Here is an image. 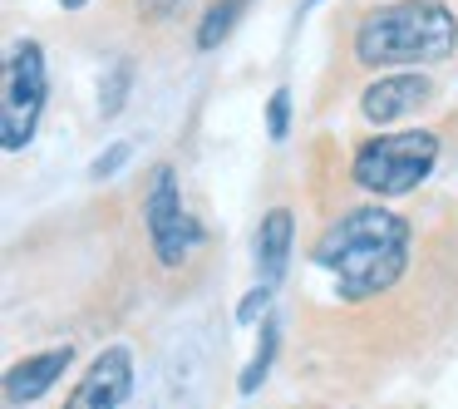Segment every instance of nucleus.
Here are the masks:
<instances>
[{
	"label": "nucleus",
	"mask_w": 458,
	"mask_h": 409,
	"mask_svg": "<svg viewBox=\"0 0 458 409\" xmlns=\"http://www.w3.org/2000/svg\"><path fill=\"white\" fill-rule=\"evenodd\" d=\"M438 163V133L409 129V133H379V139L360 143L350 178L375 198H404L434 173Z\"/></svg>",
	"instance_id": "nucleus-3"
},
{
	"label": "nucleus",
	"mask_w": 458,
	"mask_h": 409,
	"mask_svg": "<svg viewBox=\"0 0 458 409\" xmlns=\"http://www.w3.org/2000/svg\"><path fill=\"white\" fill-rule=\"evenodd\" d=\"M129 158H133V143H109V149L89 163V178H114V173H119Z\"/></svg>",
	"instance_id": "nucleus-15"
},
{
	"label": "nucleus",
	"mask_w": 458,
	"mask_h": 409,
	"mask_svg": "<svg viewBox=\"0 0 458 409\" xmlns=\"http://www.w3.org/2000/svg\"><path fill=\"white\" fill-rule=\"evenodd\" d=\"M306 5H320V0H306Z\"/></svg>",
	"instance_id": "nucleus-18"
},
{
	"label": "nucleus",
	"mask_w": 458,
	"mask_h": 409,
	"mask_svg": "<svg viewBox=\"0 0 458 409\" xmlns=\"http://www.w3.org/2000/svg\"><path fill=\"white\" fill-rule=\"evenodd\" d=\"M291 133V89H271L267 99V139L281 143Z\"/></svg>",
	"instance_id": "nucleus-13"
},
{
	"label": "nucleus",
	"mask_w": 458,
	"mask_h": 409,
	"mask_svg": "<svg viewBox=\"0 0 458 409\" xmlns=\"http://www.w3.org/2000/svg\"><path fill=\"white\" fill-rule=\"evenodd\" d=\"M247 5L251 0H217V5H208V15H202V25H198V50L202 55L217 50V45L237 30V21L247 15Z\"/></svg>",
	"instance_id": "nucleus-11"
},
{
	"label": "nucleus",
	"mask_w": 458,
	"mask_h": 409,
	"mask_svg": "<svg viewBox=\"0 0 458 409\" xmlns=\"http://www.w3.org/2000/svg\"><path fill=\"white\" fill-rule=\"evenodd\" d=\"M45 99H50V70H45L40 40H15L0 70V149L21 153L40 129Z\"/></svg>",
	"instance_id": "nucleus-4"
},
{
	"label": "nucleus",
	"mask_w": 458,
	"mask_h": 409,
	"mask_svg": "<svg viewBox=\"0 0 458 409\" xmlns=\"http://www.w3.org/2000/svg\"><path fill=\"white\" fill-rule=\"evenodd\" d=\"M291 242H296V217H291V208H271L257 227V281L281 286V277H286V267H291Z\"/></svg>",
	"instance_id": "nucleus-9"
},
{
	"label": "nucleus",
	"mask_w": 458,
	"mask_h": 409,
	"mask_svg": "<svg viewBox=\"0 0 458 409\" xmlns=\"http://www.w3.org/2000/svg\"><path fill=\"white\" fill-rule=\"evenodd\" d=\"M70 360H74V345L64 340V345L40 350V355H30V360H21V365H11V370H5V379H0V395H5V405L21 409V405H35V399H45L55 379L70 370Z\"/></svg>",
	"instance_id": "nucleus-8"
},
{
	"label": "nucleus",
	"mask_w": 458,
	"mask_h": 409,
	"mask_svg": "<svg viewBox=\"0 0 458 409\" xmlns=\"http://www.w3.org/2000/svg\"><path fill=\"white\" fill-rule=\"evenodd\" d=\"M310 261L335 277L345 301H369L389 291L409 267V222L399 212L365 202L330 222L310 247Z\"/></svg>",
	"instance_id": "nucleus-1"
},
{
	"label": "nucleus",
	"mask_w": 458,
	"mask_h": 409,
	"mask_svg": "<svg viewBox=\"0 0 458 409\" xmlns=\"http://www.w3.org/2000/svg\"><path fill=\"white\" fill-rule=\"evenodd\" d=\"M143 227H148V242L163 267H182L192 257V247L202 242L198 217L182 208V188H178V168L173 163L153 168V183L143 192Z\"/></svg>",
	"instance_id": "nucleus-5"
},
{
	"label": "nucleus",
	"mask_w": 458,
	"mask_h": 409,
	"mask_svg": "<svg viewBox=\"0 0 458 409\" xmlns=\"http://www.w3.org/2000/svg\"><path fill=\"white\" fill-rule=\"evenodd\" d=\"M64 11H84V5H89V0H60Z\"/></svg>",
	"instance_id": "nucleus-17"
},
{
	"label": "nucleus",
	"mask_w": 458,
	"mask_h": 409,
	"mask_svg": "<svg viewBox=\"0 0 458 409\" xmlns=\"http://www.w3.org/2000/svg\"><path fill=\"white\" fill-rule=\"evenodd\" d=\"M276 345H281V320H276V316H261L257 355L247 360V370H242V379H237L242 395H257V389H261V379L271 375V360H276Z\"/></svg>",
	"instance_id": "nucleus-10"
},
{
	"label": "nucleus",
	"mask_w": 458,
	"mask_h": 409,
	"mask_svg": "<svg viewBox=\"0 0 458 409\" xmlns=\"http://www.w3.org/2000/svg\"><path fill=\"white\" fill-rule=\"evenodd\" d=\"M271 296H276V286H271V281H257V286L242 296V306H237V320H242V326H251L257 316H267V311H271Z\"/></svg>",
	"instance_id": "nucleus-14"
},
{
	"label": "nucleus",
	"mask_w": 458,
	"mask_h": 409,
	"mask_svg": "<svg viewBox=\"0 0 458 409\" xmlns=\"http://www.w3.org/2000/svg\"><path fill=\"white\" fill-rule=\"evenodd\" d=\"M133 399V350L129 345H109L94 355V365L84 370V379L70 389V405H89V409H119Z\"/></svg>",
	"instance_id": "nucleus-6"
},
{
	"label": "nucleus",
	"mask_w": 458,
	"mask_h": 409,
	"mask_svg": "<svg viewBox=\"0 0 458 409\" xmlns=\"http://www.w3.org/2000/svg\"><path fill=\"white\" fill-rule=\"evenodd\" d=\"M458 50V15L444 0H394L355 25V60L365 70L444 64Z\"/></svg>",
	"instance_id": "nucleus-2"
},
{
	"label": "nucleus",
	"mask_w": 458,
	"mask_h": 409,
	"mask_svg": "<svg viewBox=\"0 0 458 409\" xmlns=\"http://www.w3.org/2000/svg\"><path fill=\"white\" fill-rule=\"evenodd\" d=\"M182 11H188V0H139V15L153 25L173 21V15H182Z\"/></svg>",
	"instance_id": "nucleus-16"
},
{
	"label": "nucleus",
	"mask_w": 458,
	"mask_h": 409,
	"mask_svg": "<svg viewBox=\"0 0 458 409\" xmlns=\"http://www.w3.org/2000/svg\"><path fill=\"white\" fill-rule=\"evenodd\" d=\"M434 94V84L424 80V74H414V70H389V74H379L375 84H369L365 94H360V114H365L369 124H394V119H404V114H414L419 104Z\"/></svg>",
	"instance_id": "nucleus-7"
},
{
	"label": "nucleus",
	"mask_w": 458,
	"mask_h": 409,
	"mask_svg": "<svg viewBox=\"0 0 458 409\" xmlns=\"http://www.w3.org/2000/svg\"><path fill=\"white\" fill-rule=\"evenodd\" d=\"M129 89H133V64L119 60L109 74H104V84H99V114L104 119H114V114L129 104Z\"/></svg>",
	"instance_id": "nucleus-12"
}]
</instances>
